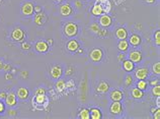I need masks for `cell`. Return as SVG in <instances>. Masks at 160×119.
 Listing matches in <instances>:
<instances>
[{
    "label": "cell",
    "mask_w": 160,
    "mask_h": 119,
    "mask_svg": "<svg viewBox=\"0 0 160 119\" xmlns=\"http://www.w3.org/2000/svg\"><path fill=\"white\" fill-rule=\"evenodd\" d=\"M131 96L134 99H142L143 98V91L139 90L138 88H133L131 90Z\"/></svg>",
    "instance_id": "26"
},
{
    "label": "cell",
    "mask_w": 160,
    "mask_h": 119,
    "mask_svg": "<svg viewBox=\"0 0 160 119\" xmlns=\"http://www.w3.org/2000/svg\"><path fill=\"white\" fill-rule=\"evenodd\" d=\"M91 13H92L93 15H95V17H100V15H101L102 13H104V11H102V8H101L100 3H97V2L94 3L92 9H91Z\"/></svg>",
    "instance_id": "23"
},
{
    "label": "cell",
    "mask_w": 160,
    "mask_h": 119,
    "mask_svg": "<svg viewBox=\"0 0 160 119\" xmlns=\"http://www.w3.org/2000/svg\"><path fill=\"white\" fill-rule=\"evenodd\" d=\"M20 48L24 50V51H29V50H30V48H32V45L28 43V42H22L20 45Z\"/></svg>",
    "instance_id": "32"
},
{
    "label": "cell",
    "mask_w": 160,
    "mask_h": 119,
    "mask_svg": "<svg viewBox=\"0 0 160 119\" xmlns=\"http://www.w3.org/2000/svg\"><path fill=\"white\" fill-rule=\"evenodd\" d=\"M40 11H42V7L40 5H36L35 6V12H40Z\"/></svg>",
    "instance_id": "46"
},
{
    "label": "cell",
    "mask_w": 160,
    "mask_h": 119,
    "mask_svg": "<svg viewBox=\"0 0 160 119\" xmlns=\"http://www.w3.org/2000/svg\"><path fill=\"white\" fill-rule=\"evenodd\" d=\"M73 8L69 3H63L59 7V12L62 17H70L73 14Z\"/></svg>",
    "instance_id": "7"
},
{
    "label": "cell",
    "mask_w": 160,
    "mask_h": 119,
    "mask_svg": "<svg viewBox=\"0 0 160 119\" xmlns=\"http://www.w3.org/2000/svg\"><path fill=\"white\" fill-rule=\"evenodd\" d=\"M96 2L100 4L104 13L109 14L110 12V10H112V4H110L109 0H96Z\"/></svg>",
    "instance_id": "18"
},
{
    "label": "cell",
    "mask_w": 160,
    "mask_h": 119,
    "mask_svg": "<svg viewBox=\"0 0 160 119\" xmlns=\"http://www.w3.org/2000/svg\"><path fill=\"white\" fill-rule=\"evenodd\" d=\"M53 43H54V42H53V40H48V45H50V46H52L53 45Z\"/></svg>",
    "instance_id": "53"
},
{
    "label": "cell",
    "mask_w": 160,
    "mask_h": 119,
    "mask_svg": "<svg viewBox=\"0 0 160 119\" xmlns=\"http://www.w3.org/2000/svg\"><path fill=\"white\" fill-rule=\"evenodd\" d=\"M116 37L119 40H126L128 38V32L125 28H118L116 31Z\"/></svg>",
    "instance_id": "22"
},
{
    "label": "cell",
    "mask_w": 160,
    "mask_h": 119,
    "mask_svg": "<svg viewBox=\"0 0 160 119\" xmlns=\"http://www.w3.org/2000/svg\"><path fill=\"white\" fill-rule=\"evenodd\" d=\"M15 114H16V111L13 110V108H9V110H8V115H9V116H14Z\"/></svg>",
    "instance_id": "44"
},
{
    "label": "cell",
    "mask_w": 160,
    "mask_h": 119,
    "mask_svg": "<svg viewBox=\"0 0 160 119\" xmlns=\"http://www.w3.org/2000/svg\"><path fill=\"white\" fill-rule=\"evenodd\" d=\"M50 74L52 76V79H59L63 74V69L60 65H54L52 66L51 70H50Z\"/></svg>",
    "instance_id": "13"
},
{
    "label": "cell",
    "mask_w": 160,
    "mask_h": 119,
    "mask_svg": "<svg viewBox=\"0 0 160 119\" xmlns=\"http://www.w3.org/2000/svg\"><path fill=\"white\" fill-rule=\"evenodd\" d=\"M79 118H81V119H90V111H89V109L83 108L82 110H80Z\"/></svg>",
    "instance_id": "28"
},
{
    "label": "cell",
    "mask_w": 160,
    "mask_h": 119,
    "mask_svg": "<svg viewBox=\"0 0 160 119\" xmlns=\"http://www.w3.org/2000/svg\"><path fill=\"white\" fill-rule=\"evenodd\" d=\"M109 98H110L112 101H119V102H121L122 100L124 99V94H123V92H121L120 90H113V91L110 92Z\"/></svg>",
    "instance_id": "17"
},
{
    "label": "cell",
    "mask_w": 160,
    "mask_h": 119,
    "mask_svg": "<svg viewBox=\"0 0 160 119\" xmlns=\"http://www.w3.org/2000/svg\"><path fill=\"white\" fill-rule=\"evenodd\" d=\"M6 96H7V93H6V92H4V91L0 92V100H5Z\"/></svg>",
    "instance_id": "43"
},
{
    "label": "cell",
    "mask_w": 160,
    "mask_h": 119,
    "mask_svg": "<svg viewBox=\"0 0 160 119\" xmlns=\"http://www.w3.org/2000/svg\"><path fill=\"white\" fill-rule=\"evenodd\" d=\"M54 1H55V2H57V3H61V2L63 1V0H54Z\"/></svg>",
    "instance_id": "54"
},
{
    "label": "cell",
    "mask_w": 160,
    "mask_h": 119,
    "mask_svg": "<svg viewBox=\"0 0 160 119\" xmlns=\"http://www.w3.org/2000/svg\"><path fill=\"white\" fill-rule=\"evenodd\" d=\"M5 105L8 108H14L17 105V97L14 92H10V93L7 94L5 98Z\"/></svg>",
    "instance_id": "6"
},
{
    "label": "cell",
    "mask_w": 160,
    "mask_h": 119,
    "mask_svg": "<svg viewBox=\"0 0 160 119\" xmlns=\"http://www.w3.org/2000/svg\"><path fill=\"white\" fill-rule=\"evenodd\" d=\"M81 1H86V0H81Z\"/></svg>",
    "instance_id": "56"
},
{
    "label": "cell",
    "mask_w": 160,
    "mask_h": 119,
    "mask_svg": "<svg viewBox=\"0 0 160 119\" xmlns=\"http://www.w3.org/2000/svg\"><path fill=\"white\" fill-rule=\"evenodd\" d=\"M46 21H47V17L44 11H40V12H36L33 15V22L37 26H43L45 25Z\"/></svg>",
    "instance_id": "10"
},
{
    "label": "cell",
    "mask_w": 160,
    "mask_h": 119,
    "mask_svg": "<svg viewBox=\"0 0 160 119\" xmlns=\"http://www.w3.org/2000/svg\"><path fill=\"white\" fill-rule=\"evenodd\" d=\"M152 72L156 75L160 74V62H156L153 65V67H152Z\"/></svg>",
    "instance_id": "31"
},
{
    "label": "cell",
    "mask_w": 160,
    "mask_h": 119,
    "mask_svg": "<svg viewBox=\"0 0 160 119\" xmlns=\"http://www.w3.org/2000/svg\"><path fill=\"white\" fill-rule=\"evenodd\" d=\"M100 29H101L100 26L98 24H96V22H93V24H91L90 26H89V31H90V32L94 33V34H97L100 31Z\"/></svg>",
    "instance_id": "30"
},
{
    "label": "cell",
    "mask_w": 160,
    "mask_h": 119,
    "mask_svg": "<svg viewBox=\"0 0 160 119\" xmlns=\"http://www.w3.org/2000/svg\"><path fill=\"white\" fill-rule=\"evenodd\" d=\"M126 58V55L123 53H121V54H119V56H118V59H119V61H124Z\"/></svg>",
    "instance_id": "45"
},
{
    "label": "cell",
    "mask_w": 160,
    "mask_h": 119,
    "mask_svg": "<svg viewBox=\"0 0 160 119\" xmlns=\"http://www.w3.org/2000/svg\"><path fill=\"white\" fill-rule=\"evenodd\" d=\"M55 87H56V91L58 92V93H61V92H63L66 89V83L63 79H58V82L56 83Z\"/></svg>",
    "instance_id": "27"
},
{
    "label": "cell",
    "mask_w": 160,
    "mask_h": 119,
    "mask_svg": "<svg viewBox=\"0 0 160 119\" xmlns=\"http://www.w3.org/2000/svg\"><path fill=\"white\" fill-rule=\"evenodd\" d=\"M5 79H12V75H11L10 74H8V72H6V74H5Z\"/></svg>",
    "instance_id": "48"
},
{
    "label": "cell",
    "mask_w": 160,
    "mask_h": 119,
    "mask_svg": "<svg viewBox=\"0 0 160 119\" xmlns=\"http://www.w3.org/2000/svg\"><path fill=\"white\" fill-rule=\"evenodd\" d=\"M3 63H4V61H3L2 59H0V70L2 69V66H3Z\"/></svg>",
    "instance_id": "52"
},
{
    "label": "cell",
    "mask_w": 160,
    "mask_h": 119,
    "mask_svg": "<svg viewBox=\"0 0 160 119\" xmlns=\"http://www.w3.org/2000/svg\"><path fill=\"white\" fill-rule=\"evenodd\" d=\"M158 79H156V80H152V82H151V84H152V86H156V84H158Z\"/></svg>",
    "instance_id": "50"
},
{
    "label": "cell",
    "mask_w": 160,
    "mask_h": 119,
    "mask_svg": "<svg viewBox=\"0 0 160 119\" xmlns=\"http://www.w3.org/2000/svg\"><path fill=\"white\" fill-rule=\"evenodd\" d=\"M63 32L67 38H74L78 34V26L73 21H69L64 25Z\"/></svg>",
    "instance_id": "1"
},
{
    "label": "cell",
    "mask_w": 160,
    "mask_h": 119,
    "mask_svg": "<svg viewBox=\"0 0 160 119\" xmlns=\"http://www.w3.org/2000/svg\"><path fill=\"white\" fill-rule=\"evenodd\" d=\"M123 68L125 71L127 72H132L135 69V63L132 62L130 59H125L123 61Z\"/></svg>",
    "instance_id": "20"
},
{
    "label": "cell",
    "mask_w": 160,
    "mask_h": 119,
    "mask_svg": "<svg viewBox=\"0 0 160 119\" xmlns=\"http://www.w3.org/2000/svg\"><path fill=\"white\" fill-rule=\"evenodd\" d=\"M35 49L37 52L42 53V54H45L49 51V45L47 42H45L43 40L38 41L37 43L35 44Z\"/></svg>",
    "instance_id": "9"
},
{
    "label": "cell",
    "mask_w": 160,
    "mask_h": 119,
    "mask_svg": "<svg viewBox=\"0 0 160 119\" xmlns=\"http://www.w3.org/2000/svg\"><path fill=\"white\" fill-rule=\"evenodd\" d=\"M21 76H22V78H28V76H29V74H28V71H22L21 72Z\"/></svg>",
    "instance_id": "47"
},
{
    "label": "cell",
    "mask_w": 160,
    "mask_h": 119,
    "mask_svg": "<svg viewBox=\"0 0 160 119\" xmlns=\"http://www.w3.org/2000/svg\"><path fill=\"white\" fill-rule=\"evenodd\" d=\"M102 56H104V53H102V50L100 48H93L89 52V58L91 59L92 62H95V63L100 62L102 59Z\"/></svg>",
    "instance_id": "5"
},
{
    "label": "cell",
    "mask_w": 160,
    "mask_h": 119,
    "mask_svg": "<svg viewBox=\"0 0 160 119\" xmlns=\"http://www.w3.org/2000/svg\"><path fill=\"white\" fill-rule=\"evenodd\" d=\"M154 41H155L156 46L160 45V32L159 31H156V33L154 34Z\"/></svg>",
    "instance_id": "34"
},
{
    "label": "cell",
    "mask_w": 160,
    "mask_h": 119,
    "mask_svg": "<svg viewBox=\"0 0 160 119\" xmlns=\"http://www.w3.org/2000/svg\"><path fill=\"white\" fill-rule=\"evenodd\" d=\"M109 111L110 113L113 115H118L121 114L123 112V106H122V103L119 101H113V104L109 107Z\"/></svg>",
    "instance_id": "12"
},
{
    "label": "cell",
    "mask_w": 160,
    "mask_h": 119,
    "mask_svg": "<svg viewBox=\"0 0 160 119\" xmlns=\"http://www.w3.org/2000/svg\"><path fill=\"white\" fill-rule=\"evenodd\" d=\"M109 90V83H106V82H104V80H101V82H100V83L97 84L96 91L98 92V93L105 94V93H108Z\"/></svg>",
    "instance_id": "21"
},
{
    "label": "cell",
    "mask_w": 160,
    "mask_h": 119,
    "mask_svg": "<svg viewBox=\"0 0 160 119\" xmlns=\"http://www.w3.org/2000/svg\"><path fill=\"white\" fill-rule=\"evenodd\" d=\"M137 88L141 91H145L148 88V83L145 79H139L138 83H137Z\"/></svg>",
    "instance_id": "29"
},
{
    "label": "cell",
    "mask_w": 160,
    "mask_h": 119,
    "mask_svg": "<svg viewBox=\"0 0 160 119\" xmlns=\"http://www.w3.org/2000/svg\"><path fill=\"white\" fill-rule=\"evenodd\" d=\"M77 51H78L79 53H83V50H82V49H80V48H78Z\"/></svg>",
    "instance_id": "55"
},
{
    "label": "cell",
    "mask_w": 160,
    "mask_h": 119,
    "mask_svg": "<svg viewBox=\"0 0 160 119\" xmlns=\"http://www.w3.org/2000/svg\"><path fill=\"white\" fill-rule=\"evenodd\" d=\"M141 37L139 35H137V34H133L131 35V37L129 38V44L133 47H137V46H139L141 44Z\"/></svg>",
    "instance_id": "19"
},
{
    "label": "cell",
    "mask_w": 160,
    "mask_h": 119,
    "mask_svg": "<svg viewBox=\"0 0 160 119\" xmlns=\"http://www.w3.org/2000/svg\"><path fill=\"white\" fill-rule=\"evenodd\" d=\"M129 46H130V44H129V42L127 40H120L119 44H118V48H119L120 51L126 52L129 50Z\"/></svg>",
    "instance_id": "25"
},
{
    "label": "cell",
    "mask_w": 160,
    "mask_h": 119,
    "mask_svg": "<svg viewBox=\"0 0 160 119\" xmlns=\"http://www.w3.org/2000/svg\"><path fill=\"white\" fill-rule=\"evenodd\" d=\"M125 83H126V86H131V84L133 83V76L130 74H128L127 76H126Z\"/></svg>",
    "instance_id": "35"
},
{
    "label": "cell",
    "mask_w": 160,
    "mask_h": 119,
    "mask_svg": "<svg viewBox=\"0 0 160 119\" xmlns=\"http://www.w3.org/2000/svg\"><path fill=\"white\" fill-rule=\"evenodd\" d=\"M15 94H16V97L20 99V101H25V100H28L29 97V91L24 87L20 88Z\"/></svg>",
    "instance_id": "14"
},
{
    "label": "cell",
    "mask_w": 160,
    "mask_h": 119,
    "mask_svg": "<svg viewBox=\"0 0 160 119\" xmlns=\"http://www.w3.org/2000/svg\"><path fill=\"white\" fill-rule=\"evenodd\" d=\"M148 75H149V69L147 67H141L135 71V76L137 79H145L148 78Z\"/></svg>",
    "instance_id": "15"
},
{
    "label": "cell",
    "mask_w": 160,
    "mask_h": 119,
    "mask_svg": "<svg viewBox=\"0 0 160 119\" xmlns=\"http://www.w3.org/2000/svg\"><path fill=\"white\" fill-rule=\"evenodd\" d=\"M143 55L140 51H137V50H133L128 55V59H130L132 62L134 63H140L142 61Z\"/></svg>",
    "instance_id": "11"
},
{
    "label": "cell",
    "mask_w": 160,
    "mask_h": 119,
    "mask_svg": "<svg viewBox=\"0 0 160 119\" xmlns=\"http://www.w3.org/2000/svg\"><path fill=\"white\" fill-rule=\"evenodd\" d=\"M66 48L69 52L75 53V52H77L78 48H80V45L75 39H71L70 41H68V43L66 45Z\"/></svg>",
    "instance_id": "16"
},
{
    "label": "cell",
    "mask_w": 160,
    "mask_h": 119,
    "mask_svg": "<svg viewBox=\"0 0 160 119\" xmlns=\"http://www.w3.org/2000/svg\"><path fill=\"white\" fill-rule=\"evenodd\" d=\"M73 72H74V68L72 67V66H68L66 71H65V74H66V75H71L72 74H73Z\"/></svg>",
    "instance_id": "41"
},
{
    "label": "cell",
    "mask_w": 160,
    "mask_h": 119,
    "mask_svg": "<svg viewBox=\"0 0 160 119\" xmlns=\"http://www.w3.org/2000/svg\"><path fill=\"white\" fill-rule=\"evenodd\" d=\"M96 35L98 37H106L108 36V31H105L104 29H100V31L96 34Z\"/></svg>",
    "instance_id": "37"
},
{
    "label": "cell",
    "mask_w": 160,
    "mask_h": 119,
    "mask_svg": "<svg viewBox=\"0 0 160 119\" xmlns=\"http://www.w3.org/2000/svg\"><path fill=\"white\" fill-rule=\"evenodd\" d=\"M144 1L147 2V3H149V4H153V3H155L156 0H144Z\"/></svg>",
    "instance_id": "49"
},
{
    "label": "cell",
    "mask_w": 160,
    "mask_h": 119,
    "mask_svg": "<svg viewBox=\"0 0 160 119\" xmlns=\"http://www.w3.org/2000/svg\"><path fill=\"white\" fill-rule=\"evenodd\" d=\"M152 94H153L155 97H158V96H160V87H159V84H156V86L153 87V89H152Z\"/></svg>",
    "instance_id": "33"
},
{
    "label": "cell",
    "mask_w": 160,
    "mask_h": 119,
    "mask_svg": "<svg viewBox=\"0 0 160 119\" xmlns=\"http://www.w3.org/2000/svg\"><path fill=\"white\" fill-rule=\"evenodd\" d=\"M98 21H100V26H101V28H104V29L109 28V26H110L113 24L112 17L106 13L100 15V20H98Z\"/></svg>",
    "instance_id": "8"
},
{
    "label": "cell",
    "mask_w": 160,
    "mask_h": 119,
    "mask_svg": "<svg viewBox=\"0 0 160 119\" xmlns=\"http://www.w3.org/2000/svg\"><path fill=\"white\" fill-rule=\"evenodd\" d=\"M42 94H46V91L44 88H38V89L35 91V96L36 95H42Z\"/></svg>",
    "instance_id": "39"
},
{
    "label": "cell",
    "mask_w": 160,
    "mask_h": 119,
    "mask_svg": "<svg viewBox=\"0 0 160 119\" xmlns=\"http://www.w3.org/2000/svg\"><path fill=\"white\" fill-rule=\"evenodd\" d=\"M2 71L4 72H9L11 70V64L10 63H3V66H2Z\"/></svg>",
    "instance_id": "36"
},
{
    "label": "cell",
    "mask_w": 160,
    "mask_h": 119,
    "mask_svg": "<svg viewBox=\"0 0 160 119\" xmlns=\"http://www.w3.org/2000/svg\"><path fill=\"white\" fill-rule=\"evenodd\" d=\"M155 111V110H154ZM153 118L154 119H160V109H159V107L157 108V110L155 111V113L153 115Z\"/></svg>",
    "instance_id": "42"
},
{
    "label": "cell",
    "mask_w": 160,
    "mask_h": 119,
    "mask_svg": "<svg viewBox=\"0 0 160 119\" xmlns=\"http://www.w3.org/2000/svg\"><path fill=\"white\" fill-rule=\"evenodd\" d=\"M74 5H75V7L77 9H80L82 7V1H81V0H75V1H74Z\"/></svg>",
    "instance_id": "40"
},
{
    "label": "cell",
    "mask_w": 160,
    "mask_h": 119,
    "mask_svg": "<svg viewBox=\"0 0 160 119\" xmlns=\"http://www.w3.org/2000/svg\"><path fill=\"white\" fill-rule=\"evenodd\" d=\"M89 111H90V118L91 119H100L102 117L100 109H98V108H91Z\"/></svg>",
    "instance_id": "24"
},
{
    "label": "cell",
    "mask_w": 160,
    "mask_h": 119,
    "mask_svg": "<svg viewBox=\"0 0 160 119\" xmlns=\"http://www.w3.org/2000/svg\"><path fill=\"white\" fill-rule=\"evenodd\" d=\"M20 11L24 17H30V15H33V12H35V5H33V2L25 1L21 4Z\"/></svg>",
    "instance_id": "4"
},
{
    "label": "cell",
    "mask_w": 160,
    "mask_h": 119,
    "mask_svg": "<svg viewBox=\"0 0 160 119\" xmlns=\"http://www.w3.org/2000/svg\"><path fill=\"white\" fill-rule=\"evenodd\" d=\"M5 110H6V107L4 103H3V100H0V114L4 113Z\"/></svg>",
    "instance_id": "38"
},
{
    "label": "cell",
    "mask_w": 160,
    "mask_h": 119,
    "mask_svg": "<svg viewBox=\"0 0 160 119\" xmlns=\"http://www.w3.org/2000/svg\"><path fill=\"white\" fill-rule=\"evenodd\" d=\"M49 103V99L46 96V94L42 95H36L35 97L33 98V105H35L36 109H39V106H41L40 108L43 109L44 107H46Z\"/></svg>",
    "instance_id": "3"
},
{
    "label": "cell",
    "mask_w": 160,
    "mask_h": 119,
    "mask_svg": "<svg viewBox=\"0 0 160 119\" xmlns=\"http://www.w3.org/2000/svg\"><path fill=\"white\" fill-rule=\"evenodd\" d=\"M156 105H157V107H160V97H159V96L157 97V101H156Z\"/></svg>",
    "instance_id": "51"
},
{
    "label": "cell",
    "mask_w": 160,
    "mask_h": 119,
    "mask_svg": "<svg viewBox=\"0 0 160 119\" xmlns=\"http://www.w3.org/2000/svg\"><path fill=\"white\" fill-rule=\"evenodd\" d=\"M25 38V33L20 26H15L10 32V39L13 42H24Z\"/></svg>",
    "instance_id": "2"
}]
</instances>
